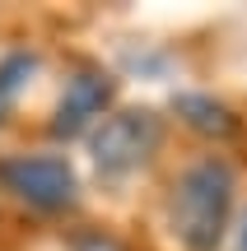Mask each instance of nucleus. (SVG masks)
<instances>
[{"mask_svg":"<svg viewBox=\"0 0 247 251\" xmlns=\"http://www.w3.org/2000/svg\"><path fill=\"white\" fill-rule=\"evenodd\" d=\"M233 209V168L224 158H201L173 186V233L187 251H215L224 242Z\"/></svg>","mask_w":247,"mask_h":251,"instance_id":"obj_1","label":"nucleus"},{"mask_svg":"<svg viewBox=\"0 0 247 251\" xmlns=\"http://www.w3.org/2000/svg\"><path fill=\"white\" fill-rule=\"evenodd\" d=\"M164 140V126L149 107H131V112H117L93 130L89 149H93V168L103 177H126L136 172L140 163H149V153L159 149Z\"/></svg>","mask_w":247,"mask_h":251,"instance_id":"obj_2","label":"nucleus"},{"mask_svg":"<svg viewBox=\"0 0 247 251\" xmlns=\"http://www.w3.org/2000/svg\"><path fill=\"white\" fill-rule=\"evenodd\" d=\"M0 181H5V191H14L24 205L47 209V214L75 205V191H80L75 168L61 153H19V158H5L0 163Z\"/></svg>","mask_w":247,"mask_h":251,"instance_id":"obj_3","label":"nucleus"},{"mask_svg":"<svg viewBox=\"0 0 247 251\" xmlns=\"http://www.w3.org/2000/svg\"><path fill=\"white\" fill-rule=\"evenodd\" d=\"M112 102V75L103 70H80L61 93V107H56V135H80L93 117H103V107Z\"/></svg>","mask_w":247,"mask_h":251,"instance_id":"obj_4","label":"nucleus"},{"mask_svg":"<svg viewBox=\"0 0 247 251\" xmlns=\"http://www.w3.org/2000/svg\"><path fill=\"white\" fill-rule=\"evenodd\" d=\"M173 107H177V117L192 126V130H201V135H220V140L224 135H238V117L224 102L205 98V93H182Z\"/></svg>","mask_w":247,"mask_h":251,"instance_id":"obj_5","label":"nucleus"},{"mask_svg":"<svg viewBox=\"0 0 247 251\" xmlns=\"http://www.w3.org/2000/svg\"><path fill=\"white\" fill-rule=\"evenodd\" d=\"M33 70H37V61H33L28 51H14V56L0 61V112L19 98V89L28 84V75H33Z\"/></svg>","mask_w":247,"mask_h":251,"instance_id":"obj_6","label":"nucleus"},{"mask_svg":"<svg viewBox=\"0 0 247 251\" xmlns=\"http://www.w3.org/2000/svg\"><path fill=\"white\" fill-rule=\"evenodd\" d=\"M238 251H247V214H243V224H238Z\"/></svg>","mask_w":247,"mask_h":251,"instance_id":"obj_7","label":"nucleus"}]
</instances>
